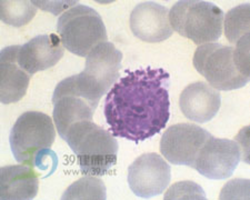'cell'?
<instances>
[{"instance_id":"obj_1","label":"cell","mask_w":250,"mask_h":200,"mask_svg":"<svg viewBox=\"0 0 250 200\" xmlns=\"http://www.w3.org/2000/svg\"><path fill=\"white\" fill-rule=\"evenodd\" d=\"M169 86L170 76L161 68L127 70L104 101L112 136L139 143L159 134L170 118Z\"/></svg>"},{"instance_id":"obj_2","label":"cell","mask_w":250,"mask_h":200,"mask_svg":"<svg viewBox=\"0 0 250 200\" xmlns=\"http://www.w3.org/2000/svg\"><path fill=\"white\" fill-rule=\"evenodd\" d=\"M84 176L102 177L117 163L119 146L109 131L92 120L75 122L64 135Z\"/></svg>"},{"instance_id":"obj_3","label":"cell","mask_w":250,"mask_h":200,"mask_svg":"<svg viewBox=\"0 0 250 200\" xmlns=\"http://www.w3.org/2000/svg\"><path fill=\"white\" fill-rule=\"evenodd\" d=\"M104 94L83 73L62 80L52 95L54 120L60 137L75 122L92 120L99 100Z\"/></svg>"},{"instance_id":"obj_4","label":"cell","mask_w":250,"mask_h":200,"mask_svg":"<svg viewBox=\"0 0 250 200\" xmlns=\"http://www.w3.org/2000/svg\"><path fill=\"white\" fill-rule=\"evenodd\" d=\"M173 30L196 45L216 42L223 35L224 11L210 1L180 0L169 11Z\"/></svg>"},{"instance_id":"obj_5","label":"cell","mask_w":250,"mask_h":200,"mask_svg":"<svg viewBox=\"0 0 250 200\" xmlns=\"http://www.w3.org/2000/svg\"><path fill=\"white\" fill-rule=\"evenodd\" d=\"M57 33L63 47L79 57H87L96 46L107 41L103 18L84 5H76L60 16Z\"/></svg>"},{"instance_id":"obj_6","label":"cell","mask_w":250,"mask_h":200,"mask_svg":"<svg viewBox=\"0 0 250 200\" xmlns=\"http://www.w3.org/2000/svg\"><path fill=\"white\" fill-rule=\"evenodd\" d=\"M193 67L217 90L239 89L250 80L237 66L235 48L221 43H205L197 48L193 55Z\"/></svg>"},{"instance_id":"obj_7","label":"cell","mask_w":250,"mask_h":200,"mask_svg":"<svg viewBox=\"0 0 250 200\" xmlns=\"http://www.w3.org/2000/svg\"><path fill=\"white\" fill-rule=\"evenodd\" d=\"M55 139V125L49 116L27 111L20 116L11 129L9 143L15 159L32 167L36 156L43 149H49Z\"/></svg>"},{"instance_id":"obj_8","label":"cell","mask_w":250,"mask_h":200,"mask_svg":"<svg viewBox=\"0 0 250 200\" xmlns=\"http://www.w3.org/2000/svg\"><path fill=\"white\" fill-rule=\"evenodd\" d=\"M211 134L192 123H177L165 131L160 153L172 165L191 167Z\"/></svg>"},{"instance_id":"obj_9","label":"cell","mask_w":250,"mask_h":200,"mask_svg":"<svg viewBox=\"0 0 250 200\" xmlns=\"http://www.w3.org/2000/svg\"><path fill=\"white\" fill-rule=\"evenodd\" d=\"M171 180L168 162L158 154L139 156L128 168V183L140 198H152L163 194Z\"/></svg>"},{"instance_id":"obj_10","label":"cell","mask_w":250,"mask_h":200,"mask_svg":"<svg viewBox=\"0 0 250 200\" xmlns=\"http://www.w3.org/2000/svg\"><path fill=\"white\" fill-rule=\"evenodd\" d=\"M240 146L229 139L211 137L206 141L191 168L212 180L231 177L241 160Z\"/></svg>"},{"instance_id":"obj_11","label":"cell","mask_w":250,"mask_h":200,"mask_svg":"<svg viewBox=\"0 0 250 200\" xmlns=\"http://www.w3.org/2000/svg\"><path fill=\"white\" fill-rule=\"evenodd\" d=\"M131 33L143 41L161 42L171 37L173 29L169 21V9L157 2L137 5L130 15Z\"/></svg>"},{"instance_id":"obj_12","label":"cell","mask_w":250,"mask_h":200,"mask_svg":"<svg viewBox=\"0 0 250 200\" xmlns=\"http://www.w3.org/2000/svg\"><path fill=\"white\" fill-rule=\"evenodd\" d=\"M122 60V51L117 49L114 43L102 42L88 54L83 74L104 94H107L119 78Z\"/></svg>"},{"instance_id":"obj_13","label":"cell","mask_w":250,"mask_h":200,"mask_svg":"<svg viewBox=\"0 0 250 200\" xmlns=\"http://www.w3.org/2000/svg\"><path fill=\"white\" fill-rule=\"evenodd\" d=\"M63 53L64 47L57 35H39L19 47L18 62L32 76L57 65Z\"/></svg>"},{"instance_id":"obj_14","label":"cell","mask_w":250,"mask_h":200,"mask_svg":"<svg viewBox=\"0 0 250 200\" xmlns=\"http://www.w3.org/2000/svg\"><path fill=\"white\" fill-rule=\"evenodd\" d=\"M181 113L191 121L206 123L218 114L221 106L220 93L208 83L192 82L185 88L179 98Z\"/></svg>"},{"instance_id":"obj_15","label":"cell","mask_w":250,"mask_h":200,"mask_svg":"<svg viewBox=\"0 0 250 200\" xmlns=\"http://www.w3.org/2000/svg\"><path fill=\"white\" fill-rule=\"evenodd\" d=\"M19 47H6L0 53V100L5 105L21 100L29 86L31 76L18 62Z\"/></svg>"},{"instance_id":"obj_16","label":"cell","mask_w":250,"mask_h":200,"mask_svg":"<svg viewBox=\"0 0 250 200\" xmlns=\"http://www.w3.org/2000/svg\"><path fill=\"white\" fill-rule=\"evenodd\" d=\"M38 188V174L30 166H6L0 169V198L2 200L34 199Z\"/></svg>"},{"instance_id":"obj_17","label":"cell","mask_w":250,"mask_h":200,"mask_svg":"<svg viewBox=\"0 0 250 200\" xmlns=\"http://www.w3.org/2000/svg\"><path fill=\"white\" fill-rule=\"evenodd\" d=\"M225 35L228 41L237 43L239 40L249 35L250 30V5L243 3L229 10L224 17Z\"/></svg>"},{"instance_id":"obj_18","label":"cell","mask_w":250,"mask_h":200,"mask_svg":"<svg viewBox=\"0 0 250 200\" xmlns=\"http://www.w3.org/2000/svg\"><path fill=\"white\" fill-rule=\"evenodd\" d=\"M62 200H76V199H107L106 186L100 178L96 176H86L72 183L64 191Z\"/></svg>"},{"instance_id":"obj_19","label":"cell","mask_w":250,"mask_h":200,"mask_svg":"<svg viewBox=\"0 0 250 200\" xmlns=\"http://www.w3.org/2000/svg\"><path fill=\"white\" fill-rule=\"evenodd\" d=\"M37 14L32 1H0V18L7 25L22 27L29 23Z\"/></svg>"},{"instance_id":"obj_20","label":"cell","mask_w":250,"mask_h":200,"mask_svg":"<svg viewBox=\"0 0 250 200\" xmlns=\"http://www.w3.org/2000/svg\"><path fill=\"white\" fill-rule=\"evenodd\" d=\"M165 200H178V199H193L205 200L207 199L203 188L198 183L193 181H180L176 182L169 188L165 194Z\"/></svg>"},{"instance_id":"obj_21","label":"cell","mask_w":250,"mask_h":200,"mask_svg":"<svg viewBox=\"0 0 250 200\" xmlns=\"http://www.w3.org/2000/svg\"><path fill=\"white\" fill-rule=\"evenodd\" d=\"M58 166V157L52 151L50 148L49 149H43L36 156L34 160V165L32 168H37L38 170L46 173L45 177H49L55 173Z\"/></svg>"},{"instance_id":"obj_22","label":"cell","mask_w":250,"mask_h":200,"mask_svg":"<svg viewBox=\"0 0 250 200\" xmlns=\"http://www.w3.org/2000/svg\"><path fill=\"white\" fill-rule=\"evenodd\" d=\"M249 36L246 35L237 42V48H235V59L238 68L241 73L247 77H250L249 71Z\"/></svg>"},{"instance_id":"obj_23","label":"cell","mask_w":250,"mask_h":200,"mask_svg":"<svg viewBox=\"0 0 250 200\" xmlns=\"http://www.w3.org/2000/svg\"><path fill=\"white\" fill-rule=\"evenodd\" d=\"M78 1H32L36 7H39L42 10H48L54 15H59L62 10L70 9V8L78 5Z\"/></svg>"}]
</instances>
